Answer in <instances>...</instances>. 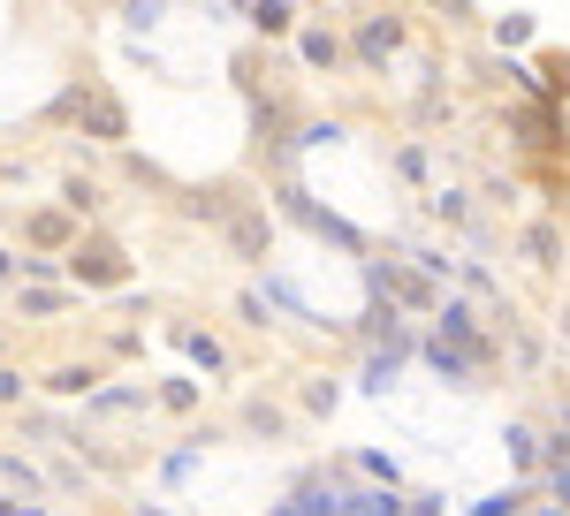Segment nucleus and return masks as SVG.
<instances>
[{
  "label": "nucleus",
  "instance_id": "f257e3e1",
  "mask_svg": "<svg viewBox=\"0 0 570 516\" xmlns=\"http://www.w3.org/2000/svg\"><path fill=\"white\" fill-rule=\"evenodd\" d=\"M220 228H228L236 258H266V220L252 214V206H228V214H220Z\"/></svg>",
  "mask_w": 570,
  "mask_h": 516
},
{
  "label": "nucleus",
  "instance_id": "f03ea898",
  "mask_svg": "<svg viewBox=\"0 0 570 516\" xmlns=\"http://www.w3.org/2000/svg\"><path fill=\"white\" fill-rule=\"evenodd\" d=\"M77 115H85V122L99 129V137H122V107H115L107 91H91V99H85V107H77Z\"/></svg>",
  "mask_w": 570,
  "mask_h": 516
},
{
  "label": "nucleus",
  "instance_id": "7ed1b4c3",
  "mask_svg": "<svg viewBox=\"0 0 570 516\" xmlns=\"http://www.w3.org/2000/svg\"><path fill=\"white\" fill-rule=\"evenodd\" d=\"M395 53V23H365V61H389Z\"/></svg>",
  "mask_w": 570,
  "mask_h": 516
},
{
  "label": "nucleus",
  "instance_id": "20e7f679",
  "mask_svg": "<svg viewBox=\"0 0 570 516\" xmlns=\"http://www.w3.org/2000/svg\"><path fill=\"white\" fill-rule=\"evenodd\" d=\"M0 281H8V251H0Z\"/></svg>",
  "mask_w": 570,
  "mask_h": 516
}]
</instances>
